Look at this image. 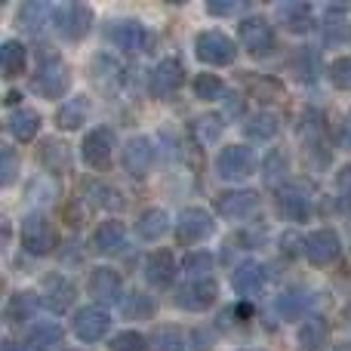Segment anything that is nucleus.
Returning <instances> with one entry per match:
<instances>
[{"label": "nucleus", "instance_id": "nucleus-1", "mask_svg": "<svg viewBox=\"0 0 351 351\" xmlns=\"http://www.w3.org/2000/svg\"><path fill=\"white\" fill-rule=\"evenodd\" d=\"M59 243V234H56L53 222H49L43 213H31L22 222V247L25 253L31 256H49Z\"/></svg>", "mask_w": 351, "mask_h": 351}, {"label": "nucleus", "instance_id": "nucleus-2", "mask_svg": "<svg viewBox=\"0 0 351 351\" xmlns=\"http://www.w3.org/2000/svg\"><path fill=\"white\" fill-rule=\"evenodd\" d=\"M53 28L62 40H84L93 28V10L86 3H65L53 12Z\"/></svg>", "mask_w": 351, "mask_h": 351}, {"label": "nucleus", "instance_id": "nucleus-3", "mask_svg": "<svg viewBox=\"0 0 351 351\" xmlns=\"http://www.w3.org/2000/svg\"><path fill=\"white\" fill-rule=\"evenodd\" d=\"M68 84H71V74H68V65L59 59V56H49V59L40 62L34 80V93H40L43 99H62L68 93Z\"/></svg>", "mask_w": 351, "mask_h": 351}, {"label": "nucleus", "instance_id": "nucleus-4", "mask_svg": "<svg viewBox=\"0 0 351 351\" xmlns=\"http://www.w3.org/2000/svg\"><path fill=\"white\" fill-rule=\"evenodd\" d=\"M194 53L206 65H231L237 59V47L228 34L222 31H200L194 37Z\"/></svg>", "mask_w": 351, "mask_h": 351}, {"label": "nucleus", "instance_id": "nucleus-5", "mask_svg": "<svg viewBox=\"0 0 351 351\" xmlns=\"http://www.w3.org/2000/svg\"><path fill=\"white\" fill-rule=\"evenodd\" d=\"M241 43L243 49H247L250 56H256V59H265V56L274 53V28L268 19L262 16H250L241 22Z\"/></svg>", "mask_w": 351, "mask_h": 351}, {"label": "nucleus", "instance_id": "nucleus-6", "mask_svg": "<svg viewBox=\"0 0 351 351\" xmlns=\"http://www.w3.org/2000/svg\"><path fill=\"white\" fill-rule=\"evenodd\" d=\"M253 170H256V158L247 145H225L216 158L219 179L241 182V179H247V176H253Z\"/></svg>", "mask_w": 351, "mask_h": 351}, {"label": "nucleus", "instance_id": "nucleus-7", "mask_svg": "<svg viewBox=\"0 0 351 351\" xmlns=\"http://www.w3.org/2000/svg\"><path fill=\"white\" fill-rule=\"evenodd\" d=\"M305 256H308L311 265L324 268V265H333L336 259L342 256V241L333 228H317L305 237Z\"/></svg>", "mask_w": 351, "mask_h": 351}, {"label": "nucleus", "instance_id": "nucleus-8", "mask_svg": "<svg viewBox=\"0 0 351 351\" xmlns=\"http://www.w3.org/2000/svg\"><path fill=\"white\" fill-rule=\"evenodd\" d=\"M213 234V216L200 206H188L176 219V241L179 243H200Z\"/></svg>", "mask_w": 351, "mask_h": 351}, {"label": "nucleus", "instance_id": "nucleus-9", "mask_svg": "<svg viewBox=\"0 0 351 351\" xmlns=\"http://www.w3.org/2000/svg\"><path fill=\"white\" fill-rule=\"evenodd\" d=\"M80 154H84V160L93 170H105V167L111 164V154H114V133H111L108 127L90 130L84 145H80Z\"/></svg>", "mask_w": 351, "mask_h": 351}, {"label": "nucleus", "instance_id": "nucleus-10", "mask_svg": "<svg viewBox=\"0 0 351 351\" xmlns=\"http://www.w3.org/2000/svg\"><path fill=\"white\" fill-rule=\"evenodd\" d=\"M216 296H219L216 284L204 278V280H188V284H182L179 290L173 293V302L185 311H206L216 302Z\"/></svg>", "mask_w": 351, "mask_h": 351}, {"label": "nucleus", "instance_id": "nucleus-11", "mask_svg": "<svg viewBox=\"0 0 351 351\" xmlns=\"http://www.w3.org/2000/svg\"><path fill=\"white\" fill-rule=\"evenodd\" d=\"M111 330V315L99 305H86L74 315V336L84 342H99Z\"/></svg>", "mask_w": 351, "mask_h": 351}, {"label": "nucleus", "instance_id": "nucleus-12", "mask_svg": "<svg viewBox=\"0 0 351 351\" xmlns=\"http://www.w3.org/2000/svg\"><path fill=\"white\" fill-rule=\"evenodd\" d=\"M154 164V145L148 136H133V139L123 145V170H127L133 179H142L148 176Z\"/></svg>", "mask_w": 351, "mask_h": 351}, {"label": "nucleus", "instance_id": "nucleus-13", "mask_svg": "<svg viewBox=\"0 0 351 351\" xmlns=\"http://www.w3.org/2000/svg\"><path fill=\"white\" fill-rule=\"evenodd\" d=\"M105 34H108V40L114 43L117 49H123V53H139L148 43L145 28H142L139 22H133V19H117V22H111Z\"/></svg>", "mask_w": 351, "mask_h": 351}, {"label": "nucleus", "instance_id": "nucleus-14", "mask_svg": "<svg viewBox=\"0 0 351 351\" xmlns=\"http://www.w3.org/2000/svg\"><path fill=\"white\" fill-rule=\"evenodd\" d=\"M86 290H90L93 299H99V302H105V305L121 302V293H123L121 274H117L114 268H96V271H90Z\"/></svg>", "mask_w": 351, "mask_h": 351}, {"label": "nucleus", "instance_id": "nucleus-15", "mask_svg": "<svg viewBox=\"0 0 351 351\" xmlns=\"http://www.w3.org/2000/svg\"><path fill=\"white\" fill-rule=\"evenodd\" d=\"M182 84H185V68H182V62H176V59H164L152 71V93H154V99H170Z\"/></svg>", "mask_w": 351, "mask_h": 351}, {"label": "nucleus", "instance_id": "nucleus-16", "mask_svg": "<svg viewBox=\"0 0 351 351\" xmlns=\"http://www.w3.org/2000/svg\"><path fill=\"white\" fill-rule=\"evenodd\" d=\"M176 259L173 253H167V250H158V253H152L145 259V265H142V274H145L148 287H158V290H167V287L176 280Z\"/></svg>", "mask_w": 351, "mask_h": 351}, {"label": "nucleus", "instance_id": "nucleus-17", "mask_svg": "<svg viewBox=\"0 0 351 351\" xmlns=\"http://www.w3.org/2000/svg\"><path fill=\"white\" fill-rule=\"evenodd\" d=\"M216 210L225 219H247L259 210V194L256 191H222L216 197Z\"/></svg>", "mask_w": 351, "mask_h": 351}, {"label": "nucleus", "instance_id": "nucleus-18", "mask_svg": "<svg viewBox=\"0 0 351 351\" xmlns=\"http://www.w3.org/2000/svg\"><path fill=\"white\" fill-rule=\"evenodd\" d=\"M231 287H234L237 296L250 299V296H259L262 287H265V268L259 265L256 259H247L237 265V271L231 274Z\"/></svg>", "mask_w": 351, "mask_h": 351}, {"label": "nucleus", "instance_id": "nucleus-19", "mask_svg": "<svg viewBox=\"0 0 351 351\" xmlns=\"http://www.w3.org/2000/svg\"><path fill=\"white\" fill-rule=\"evenodd\" d=\"M123 247H127V231H123V222H117V219H108L93 231V250L99 256H114Z\"/></svg>", "mask_w": 351, "mask_h": 351}, {"label": "nucleus", "instance_id": "nucleus-20", "mask_svg": "<svg viewBox=\"0 0 351 351\" xmlns=\"http://www.w3.org/2000/svg\"><path fill=\"white\" fill-rule=\"evenodd\" d=\"M278 206H280V216H284L287 222H305V219L311 216V197H308V191L299 185L284 188L278 197Z\"/></svg>", "mask_w": 351, "mask_h": 351}, {"label": "nucleus", "instance_id": "nucleus-21", "mask_svg": "<svg viewBox=\"0 0 351 351\" xmlns=\"http://www.w3.org/2000/svg\"><path fill=\"white\" fill-rule=\"evenodd\" d=\"M43 302H47L49 311H56V315H65L68 308H71L74 302V287L68 278H62V274H49L47 280H43Z\"/></svg>", "mask_w": 351, "mask_h": 351}, {"label": "nucleus", "instance_id": "nucleus-22", "mask_svg": "<svg viewBox=\"0 0 351 351\" xmlns=\"http://www.w3.org/2000/svg\"><path fill=\"white\" fill-rule=\"evenodd\" d=\"M296 346L299 351H327L330 346V324L324 317H308L302 321L296 333Z\"/></svg>", "mask_w": 351, "mask_h": 351}, {"label": "nucleus", "instance_id": "nucleus-23", "mask_svg": "<svg viewBox=\"0 0 351 351\" xmlns=\"http://www.w3.org/2000/svg\"><path fill=\"white\" fill-rule=\"evenodd\" d=\"M278 22L290 34H308L315 28V12L305 3H284V6H278Z\"/></svg>", "mask_w": 351, "mask_h": 351}, {"label": "nucleus", "instance_id": "nucleus-24", "mask_svg": "<svg viewBox=\"0 0 351 351\" xmlns=\"http://www.w3.org/2000/svg\"><path fill=\"white\" fill-rule=\"evenodd\" d=\"M6 130L12 133V139L19 142H31L37 136V130H40V114H37L34 108H16L6 114Z\"/></svg>", "mask_w": 351, "mask_h": 351}, {"label": "nucleus", "instance_id": "nucleus-25", "mask_svg": "<svg viewBox=\"0 0 351 351\" xmlns=\"http://www.w3.org/2000/svg\"><path fill=\"white\" fill-rule=\"evenodd\" d=\"M167 231H170V216H167L164 210H158V206L142 210L139 219H136V234H139L142 241H148V243L160 241Z\"/></svg>", "mask_w": 351, "mask_h": 351}, {"label": "nucleus", "instance_id": "nucleus-26", "mask_svg": "<svg viewBox=\"0 0 351 351\" xmlns=\"http://www.w3.org/2000/svg\"><path fill=\"white\" fill-rule=\"evenodd\" d=\"M25 65H28V49L22 47L19 40H3L0 43V71L3 77H19L25 74Z\"/></svg>", "mask_w": 351, "mask_h": 351}, {"label": "nucleus", "instance_id": "nucleus-27", "mask_svg": "<svg viewBox=\"0 0 351 351\" xmlns=\"http://www.w3.org/2000/svg\"><path fill=\"white\" fill-rule=\"evenodd\" d=\"M62 346V327L53 321L37 324L28 333V351H56Z\"/></svg>", "mask_w": 351, "mask_h": 351}, {"label": "nucleus", "instance_id": "nucleus-28", "mask_svg": "<svg viewBox=\"0 0 351 351\" xmlns=\"http://www.w3.org/2000/svg\"><path fill=\"white\" fill-rule=\"evenodd\" d=\"M84 197L90 200L93 206H99V210H117V206H121V194H117L111 185L99 182V179L84 182Z\"/></svg>", "mask_w": 351, "mask_h": 351}, {"label": "nucleus", "instance_id": "nucleus-29", "mask_svg": "<svg viewBox=\"0 0 351 351\" xmlns=\"http://www.w3.org/2000/svg\"><path fill=\"white\" fill-rule=\"evenodd\" d=\"M86 114H90V102H86V96H74L71 102H65L59 108L56 123H59L62 130H77V127L86 123Z\"/></svg>", "mask_w": 351, "mask_h": 351}, {"label": "nucleus", "instance_id": "nucleus-30", "mask_svg": "<svg viewBox=\"0 0 351 351\" xmlns=\"http://www.w3.org/2000/svg\"><path fill=\"white\" fill-rule=\"evenodd\" d=\"M34 311H37V296L34 293H16V296L10 299V305H6V324H25V321H31L34 317Z\"/></svg>", "mask_w": 351, "mask_h": 351}, {"label": "nucleus", "instance_id": "nucleus-31", "mask_svg": "<svg viewBox=\"0 0 351 351\" xmlns=\"http://www.w3.org/2000/svg\"><path fill=\"white\" fill-rule=\"evenodd\" d=\"M278 130H280L278 114H271V111H259V114H253L243 123V133H247L250 139H274Z\"/></svg>", "mask_w": 351, "mask_h": 351}, {"label": "nucleus", "instance_id": "nucleus-32", "mask_svg": "<svg viewBox=\"0 0 351 351\" xmlns=\"http://www.w3.org/2000/svg\"><path fill=\"white\" fill-rule=\"evenodd\" d=\"M47 19H49V6L40 3V0H31V3H25L19 10V28H25L28 34H37L47 25Z\"/></svg>", "mask_w": 351, "mask_h": 351}, {"label": "nucleus", "instance_id": "nucleus-33", "mask_svg": "<svg viewBox=\"0 0 351 351\" xmlns=\"http://www.w3.org/2000/svg\"><path fill=\"white\" fill-rule=\"evenodd\" d=\"M148 351H185V342H182V333L173 327H160L152 333L148 339Z\"/></svg>", "mask_w": 351, "mask_h": 351}, {"label": "nucleus", "instance_id": "nucleus-34", "mask_svg": "<svg viewBox=\"0 0 351 351\" xmlns=\"http://www.w3.org/2000/svg\"><path fill=\"white\" fill-rule=\"evenodd\" d=\"M308 302H311V296H305L302 290H287L278 296V311L293 321L296 315H302V311L308 308Z\"/></svg>", "mask_w": 351, "mask_h": 351}, {"label": "nucleus", "instance_id": "nucleus-35", "mask_svg": "<svg viewBox=\"0 0 351 351\" xmlns=\"http://www.w3.org/2000/svg\"><path fill=\"white\" fill-rule=\"evenodd\" d=\"M222 93H225V86L216 74H197L194 77V96L204 99V102H216Z\"/></svg>", "mask_w": 351, "mask_h": 351}, {"label": "nucleus", "instance_id": "nucleus-36", "mask_svg": "<svg viewBox=\"0 0 351 351\" xmlns=\"http://www.w3.org/2000/svg\"><path fill=\"white\" fill-rule=\"evenodd\" d=\"M293 71H296L299 77L305 80V84H311V80L317 77V71H321V65H317V59H315V49L305 47L302 53L293 59Z\"/></svg>", "mask_w": 351, "mask_h": 351}, {"label": "nucleus", "instance_id": "nucleus-37", "mask_svg": "<svg viewBox=\"0 0 351 351\" xmlns=\"http://www.w3.org/2000/svg\"><path fill=\"white\" fill-rule=\"evenodd\" d=\"M123 315L139 321V317H152L154 315V299H148L145 293H130L127 305H123Z\"/></svg>", "mask_w": 351, "mask_h": 351}, {"label": "nucleus", "instance_id": "nucleus-38", "mask_svg": "<svg viewBox=\"0 0 351 351\" xmlns=\"http://www.w3.org/2000/svg\"><path fill=\"white\" fill-rule=\"evenodd\" d=\"M182 268L191 274V280H204L206 271L213 268V256L204 253V250H197V253H188L185 262H182Z\"/></svg>", "mask_w": 351, "mask_h": 351}, {"label": "nucleus", "instance_id": "nucleus-39", "mask_svg": "<svg viewBox=\"0 0 351 351\" xmlns=\"http://www.w3.org/2000/svg\"><path fill=\"white\" fill-rule=\"evenodd\" d=\"M40 164L49 167V170H65V164H68V148L62 145V142H43Z\"/></svg>", "mask_w": 351, "mask_h": 351}, {"label": "nucleus", "instance_id": "nucleus-40", "mask_svg": "<svg viewBox=\"0 0 351 351\" xmlns=\"http://www.w3.org/2000/svg\"><path fill=\"white\" fill-rule=\"evenodd\" d=\"M148 342L142 333H136V330H123V333H117L114 339H111V351H145Z\"/></svg>", "mask_w": 351, "mask_h": 351}, {"label": "nucleus", "instance_id": "nucleus-41", "mask_svg": "<svg viewBox=\"0 0 351 351\" xmlns=\"http://www.w3.org/2000/svg\"><path fill=\"white\" fill-rule=\"evenodd\" d=\"M287 154L280 152V148H274L271 154H268V160H265V182L271 185V182H280L287 176Z\"/></svg>", "mask_w": 351, "mask_h": 351}, {"label": "nucleus", "instance_id": "nucleus-42", "mask_svg": "<svg viewBox=\"0 0 351 351\" xmlns=\"http://www.w3.org/2000/svg\"><path fill=\"white\" fill-rule=\"evenodd\" d=\"M194 133H200L204 142H216L219 133H222V117H216V114L197 117V121H194Z\"/></svg>", "mask_w": 351, "mask_h": 351}, {"label": "nucleus", "instance_id": "nucleus-43", "mask_svg": "<svg viewBox=\"0 0 351 351\" xmlns=\"http://www.w3.org/2000/svg\"><path fill=\"white\" fill-rule=\"evenodd\" d=\"M330 80H333L336 90H351V56L336 59L333 65H330Z\"/></svg>", "mask_w": 351, "mask_h": 351}, {"label": "nucleus", "instance_id": "nucleus-44", "mask_svg": "<svg viewBox=\"0 0 351 351\" xmlns=\"http://www.w3.org/2000/svg\"><path fill=\"white\" fill-rule=\"evenodd\" d=\"M16 167H19V160H16V152H12V148H3V152H0V182H3V185H12V179H16Z\"/></svg>", "mask_w": 351, "mask_h": 351}, {"label": "nucleus", "instance_id": "nucleus-45", "mask_svg": "<svg viewBox=\"0 0 351 351\" xmlns=\"http://www.w3.org/2000/svg\"><path fill=\"white\" fill-rule=\"evenodd\" d=\"M336 191H339L342 206H351V164L336 173Z\"/></svg>", "mask_w": 351, "mask_h": 351}, {"label": "nucleus", "instance_id": "nucleus-46", "mask_svg": "<svg viewBox=\"0 0 351 351\" xmlns=\"http://www.w3.org/2000/svg\"><path fill=\"white\" fill-rule=\"evenodd\" d=\"M280 247H284L287 256H299V253H305V237H299L296 231H287V234L280 237Z\"/></svg>", "mask_w": 351, "mask_h": 351}, {"label": "nucleus", "instance_id": "nucleus-47", "mask_svg": "<svg viewBox=\"0 0 351 351\" xmlns=\"http://www.w3.org/2000/svg\"><path fill=\"white\" fill-rule=\"evenodd\" d=\"M206 10H210L213 16H231V12H237V3H219V0H210Z\"/></svg>", "mask_w": 351, "mask_h": 351}, {"label": "nucleus", "instance_id": "nucleus-48", "mask_svg": "<svg viewBox=\"0 0 351 351\" xmlns=\"http://www.w3.org/2000/svg\"><path fill=\"white\" fill-rule=\"evenodd\" d=\"M348 130H351V114H348Z\"/></svg>", "mask_w": 351, "mask_h": 351}]
</instances>
